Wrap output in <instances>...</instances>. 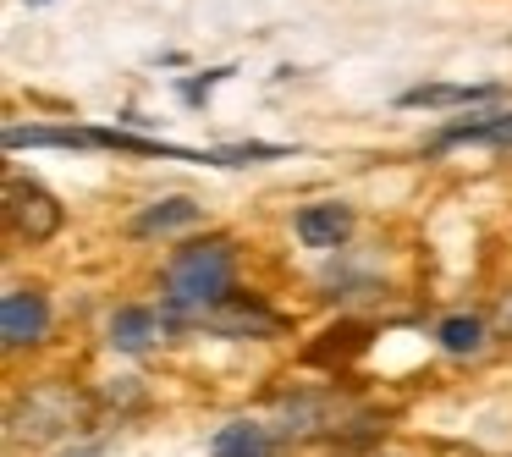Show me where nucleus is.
<instances>
[{
    "mask_svg": "<svg viewBox=\"0 0 512 457\" xmlns=\"http://www.w3.org/2000/svg\"><path fill=\"white\" fill-rule=\"evenodd\" d=\"M232 298V243L210 237V243H188L166 265V303L188 314H210L215 303Z\"/></svg>",
    "mask_w": 512,
    "mask_h": 457,
    "instance_id": "1",
    "label": "nucleus"
},
{
    "mask_svg": "<svg viewBox=\"0 0 512 457\" xmlns=\"http://www.w3.org/2000/svg\"><path fill=\"white\" fill-rule=\"evenodd\" d=\"M6 215H12L17 237H28V243H50L61 232V204L39 182H6Z\"/></svg>",
    "mask_w": 512,
    "mask_h": 457,
    "instance_id": "2",
    "label": "nucleus"
},
{
    "mask_svg": "<svg viewBox=\"0 0 512 457\" xmlns=\"http://www.w3.org/2000/svg\"><path fill=\"white\" fill-rule=\"evenodd\" d=\"M50 331V309L39 292L17 287L6 292V303H0V336H6V347H28V342H45Z\"/></svg>",
    "mask_w": 512,
    "mask_h": 457,
    "instance_id": "3",
    "label": "nucleus"
},
{
    "mask_svg": "<svg viewBox=\"0 0 512 457\" xmlns=\"http://www.w3.org/2000/svg\"><path fill=\"white\" fill-rule=\"evenodd\" d=\"M204 320H210L221 336H276V331H281V320L265 309V303L237 298V292H232L226 303H215V309L204 314Z\"/></svg>",
    "mask_w": 512,
    "mask_h": 457,
    "instance_id": "4",
    "label": "nucleus"
},
{
    "mask_svg": "<svg viewBox=\"0 0 512 457\" xmlns=\"http://www.w3.org/2000/svg\"><path fill=\"white\" fill-rule=\"evenodd\" d=\"M353 232V210L347 204H303L298 210V237L309 248H342Z\"/></svg>",
    "mask_w": 512,
    "mask_h": 457,
    "instance_id": "5",
    "label": "nucleus"
},
{
    "mask_svg": "<svg viewBox=\"0 0 512 457\" xmlns=\"http://www.w3.org/2000/svg\"><path fill=\"white\" fill-rule=\"evenodd\" d=\"M479 100H501L496 83H419V89L402 94L408 111H446V105H479Z\"/></svg>",
    "mask_w": 512,
    "mask_h": 457,
    "instance_id": "6",
    "label": "nucleus"
},
{
    "mask_svg": "<svg viewBox=\"0 0 512 457\" xmlns=\"http://www.w3.org/2000/svg\"><path fill=\"white\" fill-rule=\"evenodd\" d=\"M270 452H276V441H270V430L254 419L221 424L215 441H210V457H270Z\"/></svg>",
    "mask_w": 512,
    "mask_h": 457,
    "instance_id": "7",
    "label": "nucleus"
},
{
    "mask_svg": "<svg viewBox=\"0 0 512 457\" xmlns=\"http://www.w3.org/2000/svg\"><path fill=\"white\" fill-rule=\"evenodd\" d=\"M160 336V314L155 309H116L111 314V347L116 353H144Z\"/></svg>",
    "mask_w": 512,
    "mask_h": 457,
    "instance_id": "8",
    "label": "nucleus"
},
{
    "mask_svg": "<svg viewBox=\"0 0 512 457\" xmlns=\"http://www.w3.org/2000/svg\"><path fill=\"white\" fill-rule=\"evenodd\" d=\"M364 347H369L364 325H331V331L309 347V364H347V358H358Z\"/></svg>",
    "mask_w": 512,
    "mask_h": 457,
    "instance_id": "9",
    "label": "nucleus"
},
{
    "mask_svg": "<svg viewBox=\"0 0 512 457\" xmlns=\"http://www.w3.org/2000/svg\"><path fill=\"white\" fill-rule=\"evenodd\" d=\"M193 221H199V204H193V199H166V204H149V210L138 215L133 232L138 237H155V232H182V226H193Z\"/></svg>",
    "mask_w": 512,
    "mask_h": 457,
    "instance_id": "10",
    "label": "nucleus"
},
{
    "mask_svg": "<svg viewBox=\"0 0 512 457\" xmlns=\"http://www.w3.org/2000/svg\"><path fill=\"white\" fill-rule=\"evenodd\" d=\"M452 144H512V111L490 116V122H463L435 138V149H452Z\"/></svg>",
    "mask_w": 512,
    "mask_h": 457,
    "instance_id": "11",
    "label": "nucleus"
},
{
    "mask_svg": "<svg viewBox=\"0 0 512 457\" xmlns=\"http://www.w3.org/2000/svg\"><path fill=\"white\" fill-rule=\"evenodd\" d=\"M78 149V144H94V133H72V127H6V149Z\"/></svg>",
    "mask_w": 512,
    "mask_h": 457,
    "instance_id": "12",
    "label": "nucleus"
},
{
    "mask_svg": "<svg viewBox=\"0 0 512 457\" xmlns=\"http://www.w3.org/2000/svg\"><path fill=\"white\" fill-rule=\"evenodd\" d=\"M441 347L446 353H479L485 347V320H474V314H452V320H441Z\"/></svg>",
    "mask_w": 512,
    "mask_h": 457,
    "instance_id": "13",
    "label": "nucleus"
},
{
    "mask_svg": "<svg viewBox=\"0 0 512 457\" xmlns=\"http://www.w3.org/2000/svg\"><path fill=\"white\" fill-rule=\"evenodd\" d=\"M501 325H507V331H512V298L501 303Z\"/></svg>",
    "mask_w": 512,
    "mask_h": 457,
    "instance_id": "14",
    "label": "nucleus"
}]
</instances>
